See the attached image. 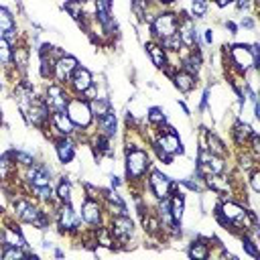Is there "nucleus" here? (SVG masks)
Returning <instances> with one entry per match:
<instances>
[{"label":"nucleus","instance_id":"1","mask_svg":"<svg viewBox=\"0 0 260 260\" xmlns=\"http://www.w3.org/2000/svg\"><path fill=\"white\" fill-rule=\"evenodd\" d=\"M67 116L73 122V126L85 128V126H89L93 114L89 110V104H85V102H81V100L75 98V100H69V104H67Z\"/></svg>","mask_w":260,"mask_h":260},{"label":"nucleus","instance_id":"2","mask_svg":"<svg viewBox=\"0 0 260 260\" xmlns=\"http://www.w3.org/2000/svg\"><path fill=\"white\" fill-rule=\"evenodd\" d=\"M146 167H148V156H146L144 150L132 148V150L126 152V171H128V177H132V179L142 177L144 171H146Z\"/></svg>","mask_w":260,"mask_h":260},{"label":"nucleus","instance_id":"3","mask_svg":"<svg viewBox=\"0 0 260 260\" xmlns=\"http://www.w3.org/2000/svg\"><path fill=\"white\" fill-rule=\"evenodd\" d=\"M152 32L156 37H160V39H167V37L175 35L177 32V16L171 14V12L158 14L154 18V22H152Z\"/></svg>","mask_w":260,"mask_h":260},{"label":"nucleus","instance_id":"4","mask_svg":"<svg viewBox=\"0 0 260 260\" xmlns=\"http://www.w3.org/2000/svg\"><path fill=\"white\" fill-rule=\"evenodd\" d=\"M230 55H232V63L236 65V69L238 71H248L250 67H256L254 65V57H252V53H250V47H246V45H234L232 49H230Z\"/></svg>","mask_w":260,"mask_h":260},{"label":"nucleus","instance_id":"5","mask_svg":"<svg viewBox=\"0 0 260 260\" xmlns=\"http://www.w3.org/2000/svg\"><path fill=\"white\" fill-rule=\"evenodd\" d=\"M45 104H47V108H49L53 114H55V112H65V110H67V104H69V98L65 95V91H63L61 85H49Z\"/></svg>","mask_w":260,"mask_h":260},{"label":"nucleus","instance_id":"6","mask_svg":"<svg viewBox=\"0 0 260 260\" xmlns=\"http://www.w3.org/2000/svg\"><path fill=\"white\" fill-rule=\"evenodd\" d=\"M199 169H201L203 173H207V175H219V173L223 171V160H221V156L209 152V150L203 146V148L199 150Z\"/></svg>","mask_w":260,"mask_h":260},{"label":"nucleus","instance_id":"7","mask_svg":"<svg viewBox=\"0 0 260 260\" xmlns=\"http://www.w3.org/2000/svg\"><path fill=\"white\" fill-rule=\"evenodd\" d=\"M158 148H160L162 152H167L169 156H173V154H181V152H183L181 140H179V136H177V132H175L173 128H165V132H160Z\"/></svg>","mask_w":260,"mask_h":260},{"label":"nucleus","instance_id":"8","mask_svg":"<svg viewBox=\"0 0 260 260\" xmlns=\"http://www.w3.org/2000/svg\"><path fill=\"white\" fill-rule=\"evenodd\" d=\"M14 209H16V215H18L20 219H24V221H28V223H35V225H41V228L45 225L43 213H41L37 207H32L30 203H26V201H16Z\"/></svg>","mask_w":260,"mask_h":260},{"label":"nucleus","instance_id":"9","mask_svg":"<svg viewBox=\"0 0 260 260\" xmlns=\"http://www.w3.org/2000/svg\"><path fill=\"white\" fill-rule=\"evenodd\" d=\"M248 215V211H244V207H240L238 203L225 201L219 207V219L223 223H234V221H244V217Z\"/></svg>","mask_w":260,"mask_h":260},{"label":"nucleus","instance_id":"10","mask_svg":"<svg viewBox=\"0 0 260 260\" xmlns=\"http://www.w3.org/2000/svg\"><path fill=\"white\" fill-rule=\"evenodd\" d=\"M75 69H77V59L71 55H63L59 61H55V75L59 81H69Z\"/></svg>","mask_w":260,"mask_h":260},{"label":"nucleus","instance_id":"11","mask_svg":"<svg viewBox=\"0 0 260 260\" xmlns=\"http://www.w3.org/2000/svg\"><path fill=\"white\" fill-rule=\"evenodd\" d=\"M171 187H173V183H171V179L167 175H162L158 171H154L150 175V189L158 199H167L169 193H171Z\"/></svg>","mask_w":260,"mask_h":260},{"label":"nucleus","instance_id":"12","mask_svg":"<svg viewBox=\"0 0 260 260\" xmlns=\"http://www.w3.org/2000/svg\"><path fill=\"white\" fill-rule=\"evenodd\" d=\"M71 85H73V89L75 91H87L89 87H91V73L85 69V67H77L75 71H73V75H71Z\"/></svg>","mask_w":260,"mask_h":260},{"label":"nucleus","instance_id":"13","mask_svg":"<svg viewBox=\"0 0 260 260\" xmlns=\"http://www.w3.org/2000/svg\"><path fill=\"white\" fill-rule=\"evenodd\" d=\"M132 230H134V225H132L130 217H126V213H122V215L114 217V223H112V234H114L116 238L126 240V238H130V236H132Z\"/></svg>","mask_w":260,"mask_h":260},{"label":"nucleus","instance_id":"14","mask_svg":"<svg viewBox=\"0 0 260 260\" xmlns=\"http://www.w3.org/2000/svg\"><path fill=\"white\" fill-rule=\"evenodd\" d=\"M28 181L32 183V187L37 189V187H45V185H49L51 183V177H49V171L45 169V167H32V169H28Z\"/></svg>","mask_w":260,"mask_h":260},{"label":"nucleus","instance_id":"15","mask_svg":"<svg viewBox=\"0 0 260 260\" xmlns=\"http://www.w3.org/2000/svg\"><path fill=\"white\" fill-rule=\"evenodd\" d=\"M59 223H61L63 230H75V228H77L79 217H77V213L71 209L69 203L63 205V209H61V213H59Z\"/></svg>","mask_w":260,"mask_h":260},{"label":"nucleus","instance_id":"16","mask_svg":"<svg viewBox=\"0 0 260 260\" xmlns=\"http://www.w3.org/2000/svg\"><path fill=\"white\" fill-rule=\"evenodd\" d=\"M179 39L183 45L187 47H193L195 45V39H197V32H195V26H193V20L191 18H185L181 28H179Z\"/></svg>","mask_w":260,"mask_h":260},{"label":"nucleus","instance_id":"17","mask_svg":"<svg viewBox=\"0 0 260 260\" xmlns=\"http://www.w3.org/2000/svg\"><path fill=\"white\" fill-rule=\"evenodd\" d=\"M100 215H102V211H100L98 201L87 199V201L83 203V219H85L89 225H98V223H100Z\"/></svg>","mask_w":260,"mask_h":260},{"label":"nucleus","instance_id":"18","mask_svg":"<svg viewBox=\"0 0 260 260\" xmlns=\"http://www.w3.org/2000/svg\"><path fill=\"white\" fill-rule=\"evenodd\" d=\"M53 122H55V126H57V130L61 134H71L73 132V122L69 120V116L65 112H55L53 114Z\"/></svg>","mask_w":260,"mask_h":260},{"label":"nucleus","instance_id":"19","mask_svg":"<svg viewBox=\"0 0 260 260\" xmlns=\"http://www.w3.org/2000/svg\"><path fill=\"white\" fill-rule=\"evenodd\" d=\"M175 85H177L181 91H191L193 85H195V77H193V73L179 71V73L175 75Z\"/></svg>","mask_w":260,"mask_h":260},{"label":"nucleus","instance_id":"20","mask_svg":"<svg viewBox=\"0 0 260 260\" xmlns=\"http://www.w3.org/2000/svg\"><path fill=\"white\" fill-rule=\"evenodd\" d=\"M57 156H59L61 162H69L73 158V144L69 140H65V138L59 140L57 142Z\"/></svg>","mask_w":260,"mask_h":260},{"label":"nucleus","instance_id":"21","mask_svg":"<svg viewBox=\"0 0 260 260\" xmlns=\"http://www.w3.org/2000/svg\"><path fill=\"white\" fill-rule=\"evenodd\" d=\"M100 128L104 130V136H112V134L116 132V116H114L112 112L104 114V116L100 118Z\"/></svg>","mask_w":260,"mask_h":260},{"label":"nucleus","instance_id":"22","mask_svg":"<svg viewBox=\"0 0 260 260\" xmlns=\"http://www.w3.org/2000/svg\"><path fill=\"white\" fill-rule=\"evenodd\" d=\"M14 28V20H12V14L6 10V8H0V32L6 37L10 35Z\"/></svg>","mask_w":260,"mask_h":260},{"label":"nucleus","instance_id":"23","mask_svg":"<svg viewBox=\"0 0 260 260\" xmlns=\"http://www.w3.org/2000/svg\"><path fill=\"white\" fill-rule=\"evenodd\" d=\"M148 53H150V57H152V63H154L158 69H162V67L167 65V57H165L162 47H158V45H148Z\"/></svg>","mask_w":260,"mask_h":260},{"label":"nucleus","instance_id":"24","mask_svg":"<svg viewBox=\"0 0 260 260\" xmlns=\"http://www.w3.org/2000/svg\"><path fill=\"white\" fill-rule=\"evenodd\" d=\"M234 136H236V142H238V144H244V142L252 136V128H250L248 124L238 122V124L234 126Z\"/></svg>","mask_w":260,"mask_h":260},{"label":"nucleus","instance_id":"25","mask_svg":"<svg viewBox=\"0 0 260 260\" xmlns=\"http://www.w3.org/2000/svg\"><path fill=\"white\" fill-rule=\"evenodd\" d=\"M4 244L6 246H16V248H22L24 246V240L18 232H14L12 228H6L4 230Z\"/></svg>","mask_w":260,"mask_h":260},{"label":"nucleus","instance_id":"26","mask_svg":"<svg viewBox=\"0 0 260 260\" xmlns=\"http://www.w3.org/2000/svg\"><path fill=\"white\" fill-rule=\"evenodd\" d=\"M207 150L213 152V154H217V156H223V152H225L221 140L215 134H211V132H207Z\"/></svg>","mask_w":260,"mask_h":260},{"label":"nucleus","instance_id":"27","mask_svg":"<svg viewBox=\"0 0 260 260\" xmlns=\"http://www.w3.org/2000/svg\"><path fill=\"white\" fill-rule=\"evenodd\" d=\"M207 254H209V250H207V244H203V242H193L189 248V256L195 260H203V258H207Z\"/></svg>","mask_w":260,"mask_h":260},{"label":"nucleus","instance_id":"28","mask_svg":"<svg viewBox=\"0 0 260 260\" xmlns=\"http://www.w3.org/2000/svg\"><path fill=\"white\" fill-rule=\"evenodd\" d=\"M169 207H171L173 219H175V221H181V217H183V197H181V195L173 197V199L169 201Z\"/></svg>","mask_w":260,"mask_h":260},{"label":"nucleus","instance_id":"29","mask_svg":"<svg viewBox=\"0 0 260 260\" xmlns=\"http://www.w3.org/2000/svg\"><path fill=\"white\" fill-rule=\"evenodd\" d=\"M12 59V49H10V43L6 37H0V63L2 65H8Z\"/></svg>","mask_w":260,"mask_h":260},{"label":"nucleus","instance_id":"30","mask_svg":"<svg viewBox=\"0 0 260 260\" xmlns=\"http://www.w3.org/2000/svg\"><path fill=\"white\" fill-rule=\"evenodd\" d=\"M55 73V61L47 57V53H41V75L51 77Z\"/></svg>","mask_w":260,"mask_h":260},{"label":"nucleus","instance_id":"31","mask_svg":"<svg viewBox=\"0 0 260 260\" xmlns=\"http://www.w3.org/2000/svg\"><path fill=\"white\" fill-rule=\"evenodd\" d=\"M89 110H91V114L93 116H98V118H102L104 114H108L110 112V106H108V102L106 100H93L91 104H89Z\"/></svg>","mask_w":260,"mask_h":260},{"label":"nucleus","instance_id":"32","mask_svg":"<svg viewBox=\"0 0 260 260\" xmlns=\"http://www.w3.org/2000/svg\"><path fill=\"white\" fill-rule=\"evenodd\" d=\"M65 10H67L75 20H79V16H81V2H79V0H69V2H65Z\"/></svg>","mask_w":260,"mask_h":260},{"label":"nucleus","instance_id":"33","mask_svg":"<svg viewBox=\"0 0 260 260\" xmlns=\"http://www.w3.org/2000/svg\"><path fill=\"white\" fill-rule=\"evenodd\" d=\"M57 195H59V199L65 201V203L71 201V187H69L67 181H61V185H59V189H57Z\"/></svg>","mask_w":260,"mask_h":260},{"label":"nucleus","instance_id":"34","mask_svg":"<svg viewBox=\"0 0 260 260\" xmlns=\"http://www.w3.org/2000/svg\"><path fill=\"white\" fill-rule=\"evenodd\" d=\"M10 156L12 154L8 152L0 158V179H8V175H10Z\"/></svg>","mask_w":260,"mask_h":260},{"label":"nucleus","instance_id":"35","mask_svg":"<svg viewBox=\"0 0 260 260\" xmlns=\"http://www.w3.org/2000/svg\"><path fill=\"white\" fill-rule=\"evenodd\" d=\"M179 45H181L179 32H175V35H171V37L162 39V47H165V49H171V51H175V49H179Z\"/></svg>","mask_w":260,"mask_h":260},{"label":"nucleus","instance_id":"36","mask_svg":"<svg viewBox=\"0 0 260 260\" xmlns=\"http://www.w3.org/2000/svg\"><path fill=\"white\" fill-rule=\"evenodd\" d=\"M191 6H193V14L195 16H205V12H207V2L205 0H193L191 2Z\"/></svg>","mask_w":260,"mask_h":260},{"label":"nucleus","instance_id":"37","mask_svg":"<svg viewBox=\"0 0 260 260\" xmlns=\"http://www.w3.org/2000/svg\"><path fill=\"white\" fill-rule=\"evenodd\" d=\"M148 120H150L152 124H162V122H165V114H162V110H160V108H150V112H148Z\"/></svg>","mask_w":260,"mask_h":260},{"label":"nucleus","instance_id":"38","mask_svg":"<svg viewBox=\"0 0 260 260\" xmlns=\"http://www.w3.org/2000/svg\"><path fill=\"white\" fill-rule=\"evenodd\" d=\"M2 256H4V258H22L24 252H22L20 248H16V246H8V248L2 252Z\"/></svg>","mask_w":260,"mask_h":260},{"label":"nucleus","instance_id":"39","mask_svg":"<svg viewBox=\"0 0 260 260\" xmlns=\"http://www.w3.org/2000/svg\"><path fill=\"white\" fill-rule=\"evenodd\" d=\"M12 57L16 59L18 67H20V69H24V65H26V51H24V49H16V53H14Z\"/></svg>","mask_w":260,"mask_h":260},{"label":"nucleus","instance_id":"40","mask_svg":"<svg viewBox=\"0 0 260 260\" xmlns=\"http://www.w3.org/2000/svg\"><path fill=\"white\" fill-rule=\"evenodd\" d=\"M14 156H16V160H20L24 167H30V165H32V156H30V154H26V152H22V150L14 152Z\"/></svg>","mask_w":260,"mask_h":260},{"label":"nucleus","instance_id":"41","mask_svg":"<svg viewBox=\"0 0 260 260\" xmlns=\"http://www.w3.org/2000/svg\"><path fill=\"white\" fill-rule=\"evenodd\" d=\"M199 63H201V61H199V57H191V59L187 61V67H185V71H187V73H193V71H197V69H199Z\"/></svg>","mask_w":260,"mask_h":260},{"label":"nucleus","instance_id":"42","mask_svg":"<svg viewBox=\"0 0 260 260\" xmlns=\"http://www.w3.org/2000/svg\"><path fill=\"white\" fill-rule=\"evenodd\" d=\"M244 248H246V252H248L250 256H254V258L258 256V250L254 248V242H252V240H248V238H246V240H244Z\"/></svg>","mask_w":260,"mask_h":260},{"label":"nucleus","instance_id":"43","mask_svg":"<svg viewBox=\"0 0 260 260\" xmlns=\"http://www.w3.org/2000/svg\"><path fill=\"white\" fill-rule=\"evenodd\" d=\"M250 181H252V189L258 193V191H260V173H258V171H254V173H252V177H250Z\"/></svg>","mask_w":260,"mask_h":260},{"label":"nucleus","instance_id":"44","mask_svg":"<svg viewBox=\"0 0 260 260\" xmlns=\"http://www.w3.org/2000/svg\"><path fill=\"white\" fill-rule=\"evenodd\" d=\"M236 6L238 8H246L248 6V0H236Z\"/></svg>","mask_w":260,"mask_h":260},{"label":"nucleus","instance_id":"45","mask_svg":"<svg viewBox=\"0 0 260 260\" xmlns=\"http://www.w3.org/2000/svg\"><path fill=\"white\" fill-rule=\"evenodd\" d=\"M205 41H207V43H211V41H213V35H211V30H205Z\"/></svg>","mask_w":260,"mask_h":260},{"label":"nucleus","instance_id":"46","mask_svg":"<svg viewBox=\"0 0 260 260\" xmlns=\"http://www.w3.org/2000/svg\"><path fill=\"white\" fill-rule=\"evenodd\" d=\"M232 0H217V6H228Z\"/></svg>","mask_w":260,"mask_h":260},{"label":"nucleus","instance_id":"47","mask_svg":"<svg viewBox=\"0 0 260 260\" xmlns=\"http://www.w3.org/2000/svg\"><path fill=\"white\" fill-rule=\"evenodd\" d=\"M160 2H162V4H173L175 0H160Z\"/></svg>","mask_w":260,"mask_h":260},{"label":"nucleus","instance_id":"48","mask_svg":"<svg viewBox=\"0 0 260 260\" xmlns=\"http://www.w3.org/2000/svg\"><path fill=\"white\" fill-rule=\"evenodd\" d=\"M0 122H2V116H0Z\"/></svg>","mask_w":260,"mask_h":260},{"label":"nucleus","instance_id":"49","mask_svg":"<svg viewBox=\"0 0 260 260\" xmlns=\"http://www.w3.org/2000/svg\"><path fill=\"white\" fill-rule=\"evenodd\" d=\"M79 2H85V0H79Z\"/></svg>","mask_w":260,"mask_h":260}]
</instances>
